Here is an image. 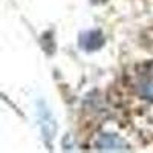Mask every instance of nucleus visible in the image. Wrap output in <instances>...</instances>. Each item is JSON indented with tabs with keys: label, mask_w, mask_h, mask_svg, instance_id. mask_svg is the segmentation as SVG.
<instances>
[{
	"label": "nucleus",
	"mask_w": 153,
	"mask_h": 153,
	"mask_svg": "<svg viewBox=\"0 0 153 153\" xmlns=\"http://www.w3.org/2000/svg\"><path fill=\"white\" fill-rule=\"evenodd\" d=\"M141 94H143L146 98L153 100V78L149 80V81H146V83L141 86Z\"/></svg>",
	"instance_id": "nucleus-3"
},
{
	"label": "nucleus",
	"mask_w": 153,
	"mask_h": 153,
	"mask_svg": "<svg viewBox=\"0 0 153 153\" xmlns=\"http://www.w3.org/2000/svg\"><path fill=\"white\" fill-rule=\"evenodd\" d=\"M103 45H104V37H103V32L98 29L87 31L80 37V46L84 51H97Z\"/></svg>",
	"instance_id": "nucleus-1"
},
{
	"label": "nucleus",
	"mask_w": 153,
	"mask_h": 153,
	"mask_svg": "<svg viewBox=\"0 0 153 153\" xmlns=\"http://www.w3.org/2000/svg\"><path fill=\"white\" fill-rule=\"evenodd\" d=\"M97 147L100 150H127L126 143L115 135H103L98 139Z\"/></svg>",
	"instance_id": "nucleus-2"
}]
</instances>
